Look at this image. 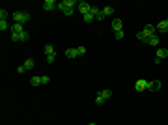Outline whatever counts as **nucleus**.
Wrapping results in <instances>:
<instances>
[{
  "instance_id": "14",
  "label": "nucleus",
  "mask_w": 168,
  "mask_h": 125,
  "mask_svg": "<svg viewBox=\"0 0 168 125\" xmlns=\"http://www.w3.org/2000/svg\"><path fill=\"white\" fill-rule=\"evenodd\" d=\"M23 65H25V69H26V71H28V69H34V65H36L34 58H26V62H25Z\"/></svg>"
},
{
  "instance_id": "3",
  "label": "nucleus",
  "mask_w": 168,
  "mask_h": 125,
  "mask_svg": "<svg viewBox=\"0 0 168 125\" xmlns=\"http://www.w3.org/2000/svg\"><path fill=\"white\" fill-rule=\"evenodd\" d=\"M73 6H77V0H62V2H58V10H66V7L73 10Z\"/></svg>"
},
{
  "instance_id": "27",
  "label": "nucleus",
  "mask_w": 168,
  "mask_h": 125,
  "mask_svg": "<svg viewBox=\"0 0 168 125\" xmlns=\"http://www.w3.org/2000/svg\"><path fill=\"white\" fill-rule=\"evenodd\" d=\"M56 60V54H51V56H47V64H54Z\"/></svg>"
},
{
  "instance_id": "18",
  "label": "nucleus",
  "mask_w": 168,
  "mask_h": 125,
  "mask_svg": "<svg viewBox=\"0 0 168 125\" xmlns=\"http://www.w3.org/2000/svg\"><path fill=\"white\" fill-rule=\"evenodd\" d=\"M30 84L32 86H39V84H41V77H32V79H30Z\"/></svg>"
},
{
  "instance_id": "29",
  "label": "nucleus",
  "mask_w": 168,
  "mask_h": 125,
  "mask_svg": "<svg viewBox=\"0 0 168 125\" xmlns=\"http://www.w3.org/2000/svg\"><path fill=\"white\" fill-rule=\"evenodd\" d=\"M25 71H26V69H25V65H19V67H17V73H19V75H23Z\"/></svg>"
},
{
  "instance_id": "2",
  "label": "nucleus",
  "mask_w": 168,
  "mask_h": 125,
  "mask_svg": "<svg viewBox=\"0 0 168 125\" xmlns=\"http://www.w3.org/2000/svg\"><path fill=\"white\" fill-rule=\"evenodd\" d=\"M155 32H157V28H155L153 24H146V26H144V28H142V34H144V37H146L148 41H150L151 37L155 36Z\"/></svg>"
},
{
  "instance_id": "24",
  "label": "nucleus",
  "mask_w": 168,
  "mask_h": 125,
  "mask_svg": "<svg viewBox=\"0 0 168 125\" xmlns=\"http://www.w3.org/2000/svg\"><path fill=\"white\" fill-rule=\"evenodd\" d=\"M77 52H79V56H84V54L88 52V49H86V47H79V49H77Z\"/></svg>"
},
{
  "instance_id": "25",
  "label": "nucleus",
  "mask_w": 168,
  "mask_h": 125,
  "mask_svg": "<svg viewBox=\"0 0 168 125\" xmlns=\"http://www.w3.org/2000/svg\"><path fill=\"white\" fill-rule=\"evenodd\" d=\"M51 82V77L49 75H41V84H49Z\"/></svg>"
},
{
  "instance_id": "21",
  "label": "nucleus",
  "mask_w": 168,
  "mask_h": 125,
  "mask_svg": "<svg viewBox=\"0 0 168 125\" xmlns=\"http://www.w3.org/2000/svg\"><path fill=\"white\" fill-rule=\"evenodd\" d=\"M90 13L92 15H95V17H97V13H101V10H99L97 6H92V10H90Z\"/></svg>"
},
{
  "instance_id": "11",
  "label": "nucleus",
  "mask_w": 168,
  "mask_h": 125,
  "mask_svg": "<svg viewBox=\"0 0 168 125\" xmlns=\"http://www.w3.org/2000/svg\"><path fill=\"white\" fill-rule=\"evenodd\" d=\"M64 54H66V58H75V56H79V52H77V49H73V47H71V49H66L64 50Z\"/></svg>"
},
{
  "instance_id": "7",
  "label": "nucleus",
  "mask_w": 168,
  "mask_h": 125,
  "mask_svg": "<svg viewBox=\"0 0 168 125\" xmlns=\"http://www.w3.org/2000/svg\"><path fill=\"white\" fill-rule=\"evenodd\" d=\"M90 10H92V6H90L88 2H79V11L82 13V17H84L86 13H90Z\"/></svg>"
},
{
  "instance_id": "6",
  "label": "nucleus",
  "mask_w": 168,
  "mask_h": 125,
  "mask_svg": "<svg viewBox=\"0 0 168 125\" xmlns=\"http://www.w3.org/2000/svg\"><path fill=\"white\" fill-rule=\"evenodd\" d=\"M56 7H58V2H56V0H45V2H43V10L45 11H53Z\"/></svg>"
},
{
  "instance_id": "15",
  "label": "nucleus",
  "mask_w": 168,
  "mask_h": 125,
  "mask_svg": "<svg viewBox=\"0 0 168 125\" xmlns=\"http://www.w3.org/2000/svg\"><path fill=\"white\" fill-rule=\"evenodd\" d=\"M97 95H101L103 99L107 101V99H110V97H112V92H110V90H101V92H99Z\"/></svg>"
},
{
  "instance_id": "28",
  "label": "nucleus",
  "mask_w": 168,
  "mask_h": 125,
  "mask_svg": "<svg viewBox=\"0 0 168 125\" xmlns=\"http://www.w3.org/2000/svg\"><path fill=\"white\" fill-rule=\"evenodd\" d=\"M114 37H116V39H122V37H123V30H120V32H114Z\"/></svg>"
},
{
  "instance_id": "10",
  "label": "nucleus",
  "mask_w": 168,
  "mask_h": 125,
  "mask_svg": "<svg viewBox=\"0 0 168 125\" xmlns=\"http://www.w3.org/2000/svg\"><path fill=\"white\" fill-rule=\"evenodd\" d=\"M23 32H25L23 24H19V22H13V24H11V34H23Z\"/></svg>"
},
{
  "instance_id": "1",
  "label": "nucleus",
  "mask_w": 168,
  "mask_h": 125,
  "mask_svg": "<svg viewBox=\"0 0 168 125\" xmlns=\"http://www.w3.org/2000/svg\"><path fill=\"white\" fill-rule=\"evenodd\" d=\"M13 21L19 22V24H25V22L30 21V13H28V11H15V13H13Z\"/></svg>"
},
{
  "instance_id": "32",
  "label": "nucleus",
  "mask_w": 168,
  "mask_h": 125,
  "mask_svg": "<svg viewBox=\"0 0 168 125\" xmlns=\"http://www.w3.org/2000/svg\"><path fill=\"white\" fill-rule=\"evenodd\" d=\"M88 125H95V123H88Z\"/></svg>"
},
{
  "instance_id": "12",
  "label": "nucleus",
  "mask_w": 168,
  "mask_h": 125,
  "mask_svg": "<svg viewBox=\"0 0 168 125\" xmlns=\"http://www.w3.org/2000/svg\"><path fill=\"white\" fill-rule=\"evenodd\" d=\"M157 32H168V21H161L159 24H155Z\"/></svg>"
},
{
  "instance_id": "19",
  "label": "nucleus",
  "mask_w": 168,
  "mask_h": 125,
  "mask_svg": "<svg viewBox=\"0 0 168 125\" xmlns=\"http://www.w3.org/2000/svg\"><path fill=\"white\" fill-rule=\"evenodd\" d=\"M159 41H161V37H159V36H153L148 43H150V45H153V47H157V45H159Z\"/></svg>"
},
{
  "instance_id": "8",
  "label": "nucleus",
  "mask_w": 168,
  "mask_h": 125,
  "mask_svg": "<svg viewBox=\"0 0 168 125\" xmlns=\"http://www.w3.org/2000/svg\"><path fill=\"white\" fill-rule=\"evenodd\" d=\"M146 86H148V80L140 79V80L135 82V90H137V92H146Z\"/></svg>"
},
{
  "instance_id": "5",
  "label": "nucleus",
  "mask_w": 168,
  "mask_h": 125,
  "mask_svg": "<svg viewBox=\"0 0 168 125\" xmlns=\"http://www.w3.org/2000/svg\"><path fill=\"white\" fill-rule=\"evenodd\" d=\"M28 37H30V34L26 30L23 34H11V41H28Z\"/></svg>"
},
{
  "instance_id": "9",
  "label": "nucleus",
  "mask_w": 168,
  "mask_h": 125,
  "mask_svg": "<svg viewBox=\"0 0 168 125\" xmlns=\"http://www.w3.org/2000/svg\"><path fill=\"white\" fill-rule=\"evenodd\" d=\"M112 30H114V32H120V30H123L122 19H114V21H112Z\"/></svg>"
},
{
  "instance_id": "20",
  "label": "nucleus",
  "mask_w": 168,
  "mask_h": 125,
  "mask_svg": "<svg viewBox=\"0 0 168 125\" xmlns=\"http://www.w3.org/2000/svg\"><path fill=\"white\" fill-rule=\"evenodd\" d=\"M95 19V15H92V13H86L84 15V22H92Z\"/></svg>"
},
{
  "instance_id": "4",
  "label": "nucleus",
  "mask_w": 168,
  "mask_h": 125,
  "mask_svg": "<svg viewBox=\"0 0 168 125\" xmlns=\"http://www.w3.org/2000/svg\"><path fill=\"white\" fill-rule=\"evenodd\" d=\"M157 90H161V82L159 80H148L146 92H157Z\"/></svg>"
},
{
  "instance_id": "33",
  "label": "nucleus",
  "mask_w": 168,
  "mask_h": 125,
  "mask_svg": "<svg viewBox=\"0 0 168 125\" xmlns=\"http://www.w3.org/2000/svg\"><path fill=\"white\" fill-rule=\"evenodd\" d=\"M166 21H168V19H166Z\"/></svg>"
},
{
  "instance_id": "16",
  "label": "nucleus",
  "mask_w": 168,
  "mask_h": 125,
  "mask_svg": "<svg viewBox=\"0 0 168 125\" xmlns=\"http://www.w3.org/2000/svg\"><path fill=\"white\" fill-rule=\"evenodd\" d=\"M101 11H103V15H105V17H109V15L114 13V7H112V6H105Z\"/></svg>"
},
{
  "instance_id": "23",
  "label": "nucleus",
  "mask_w": 168,
  "mask_h": 125,
  "mask_svg": "<svg viewBox=\"0 0 168 125\" xmlns=\"http://www.w3.org/2000/svg\"><path fill=\"white\" fill-rule=\"evenodd\" d=\"M8 28H10V24H8V21H0V30H2V32H4V30H8Z\"/></svg>"
},
{
  "instance_id": "30",
  "label": "nucleus",
  "mask_w": 168,
  "mask_h": 125,
  "mask_svg": "<svg viewBox=\"0 0 168 125\" xmlns=\"http://www.w3.org/2000/svg\"><path fill=\"white\" fill-rule=\"evenodd\" d=\"M62 11L67 15V17H69V15H73V10H69V7H66V10H62Z\"/></svg>"
},
{
  "instance_id": "22",
  "label": "nucleus",
  "mask_w": 168,
  "mask_h": 125,
  "mask_svg": "<svg viewBox=\"0 0 168 125\" xmlns=\"http://www.w3.org/2000/svg\"><path fill=\"white\" fill-rule=\"evenodd\" d=\"M6 19H8V11L2 7V10H0V21H6Z\"/></svg>"
},
{
  "instance_id": "31",
  "label": "nucleus",
  "mask_w": 168,
  "mask_h": 125,
  "mask_svg": "<svg viewBox=\"0 0 168 125\" xmlns=\"http://www.w3.org/2000/svg\"><path fill=\"white\" fill-rule=\"evenodd\" d=\"M95 19H97V21H103V19H105V15H103V11H101V13H97V17H95Z\"/></svg>"
},
{
  "instance_id": "13",
  "label": "nucleus",
  "mask_w": 168,
  "mask_h": 125,
  "mask_svg": "<svg viewBox=\"0 0 168 125\" xmlns=\"http://www.w3.org/2000/svg\"><path fill=\"white\" fill-rule=\"evenodd\" d=\"M166 56H168V49H163V47H161V49H157V56H155V58H159V60H165Z\"/></svg>"
},
{
  "instance_id": "17",
  "label": "nucleus",
  "mask_w": 168,
  "mask_h": 125,
  "mask_svg": "<svg viewBox=\"0 0 168 125\" xmlns=\"http://www.w3.org/2000/svg\"><path fill=\"white\" fill-rule=\"evenodd\" d=\"M45 54H47V56H51V54H56L54 47L51 45V43H47V45H45Z\"/></svg>"
},
{
  "instance_id": "26",
  "label": "nucleus",
  "mask_w": 168,
  "mask_h": 125,
  "mask_svg": "<svg viewBox=\"0 0 168 125\" xmlns=\"http://www.w3.org/2000/svg\"><path fill=\"white\" fill-rule=\"evenodd\" d=\"M103 103H105V99H103L101 95H97V97H95V105H97V107H101Z\"/></svg>"
}]
</instances>
